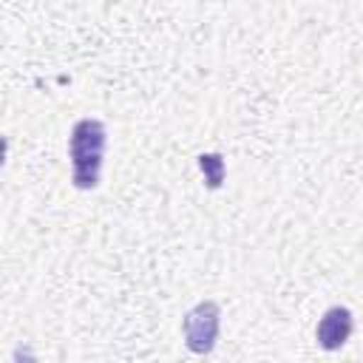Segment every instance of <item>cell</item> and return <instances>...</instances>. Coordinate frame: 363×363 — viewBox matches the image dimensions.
Segmentation results:
<instances>
[{"instance_id":"obj_2","label":"cell","mask_w":363,"mask_h":363,"mask_svg":"<svg viewBox=\"0 0 363 363\" xmlns=\"http://www.w3.org/2000/svg\"><path fill=\"white\" fill-rule=\"evenodd\" d=\"M218 329H221V306L216 301H201L182 320L184 346L193 354H210L216 349Z\"/></svg>"},{"instance_id":"obj_4","label":"cell","mask_w":363,"mask_h":363,"mask_svg":"<svg viewBox=\"0 0 363 363\" xmlns=\"http://www.w3.org/2000/svg\"><path fill=\"white\" fill-rule=\"evenodd\" d=\"M199 167L204 173V182L210 190H218L221 182H224V159L221 153H201L199 156Z\"/></svg>"},{"instance_id":"obj_1","label":"cell","mask_w":363,"mask_h":363,"mask_svg":"<svg viewBox=\"0 0 363 363\" xmlns=\"http://www.w3.org/2000/svg\"><path fill=\"white\" fill-rule=\"evenodd\" d=\"M108 130L102 119H79L68 133V159H71V182L77 190L99 187L102 159H105Z\"/></svg>"},{"instance_id":"obj_3","label":"cell","mask_w":363,"mask_h":363,"mask_svg":"<svg viewBox=\"0 0 363 363\" xmlns=\"http://www.w3.org/2000/svg\"><path fill=\"white\" fill-rule=\"evenodd\" d=\"M352 332H354L352 309H346V306H329L320 315L318 326H315V340H318V346L323 352H337L340 346L349 343Z\"/></svg>"}]
</instances>
